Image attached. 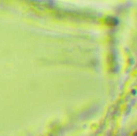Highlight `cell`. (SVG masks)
<instances>
[{"label": "cell", "instance_id": "obj_1", "mask_svg": "<svg viewBox=\"0 0 137 136\" xmlns=\"http://www.w3.org/2000/svg\"><path fill=\"white\" fill-rule=\"evenodd\" d=\"M106 22L108 23V24L109 25H111V26L112 25L115 26L117 25V23L118 22V21L117 20V18L111 17L107 18V21H106Z\"/></svg>", "mask_w": 137, "mask_h": 136}]
</instances>
